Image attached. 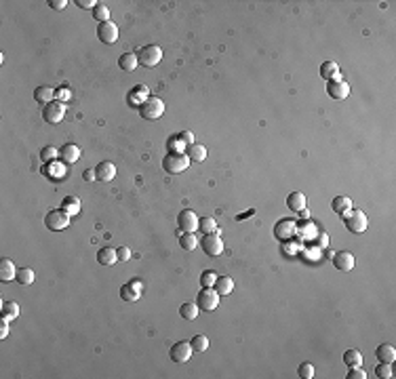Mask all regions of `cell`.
Here are the masks:
<instances>
[{
    "instance_id": "5b68a950",
    "label": "cell",
    "mask_w": 396,
    "mask_h": 379,
    "mask_svg": "<svg viewBox=\"0 0 396 379\" xmlns=\"http://www.w3.org/2000/svg\"><path fill=\"white\" fill-rule=\"evenodd\" d=\"M45 225L49 230L59 232V230H66L70 225V213L64 209H55V211H49L47 217H45Z\"/></svg>"
},
{
    "instance_id": "d6986e66",
    "label": "cell",
    "mask_w": 396,
    "mask_h": 379,
    "mask_svg": "<svg viewBox=\"0 0 396 379\" xmlns=\"http://www.w3.org/2000/svg\"><path fill=\"white\" fill-rule=\"evenodd\" d=\"M287 207L293 211V213H299L306 209V194L301 192H291L287 196Z\"/></svg>"
},
{
    "instance_id": "b9f144b4",
    "label": "cell",
    "mask_w": 396,
    "mask_h": 379,
    "mask_svg": "<svg viewBox=\"0 0 396 379\" xmlns=\"http://www.w3.org/2000/svg\"><path fill=\"white\" fill-rule=\"evenodd\" d=\"M346 377L348 379H364V377H367V373H364L360 366H348V375Z\"/></svg>"
},
{
    "instance_id": "6da1fadb",
    "label": "cell",
    "mask_w": 396,
    "mask_h": 379,
    "mask_svg": "<svg viewBox=\"0 0 396 379\" xmlns=\"http://www.w3.org/2000/svg\"><path fill=\"white\" fill-rule=\"evenodd\" d=\"M188 167H190V156L186 152H167L165 158H162V169L171 173V175H179Z\"/></svg>"
},
{
    "instance_id": "9c48e42d",
    "label": "cell",
    "mask_w": 396,
    "mask_h": 379,
    "mask_svg": "<svg viewBox=\"0 0 396 379\" xmlns=\"http://www.w3.org/2000/svg\"><path fill=\"white\" fill-rule=\"evenodd\" d=\"M295 234H297V221H293V219H280L276 225H274V236H276L280 242L293 238Z\"/></svg>"
},
{
    "instance_id": "7bdbcfd3",
    "label": "cell",
    "mask_w": 396,
    "mask_h": 379,
    "mask_svg": "<svg viewBox=\"0 0 396 379\" xmlns=\"http://www.w3.org/2000/svg\"><path fill=\"white\" fill-rule=\"evenodd\" d=\"M55 97H57V99L64 104V101H68L70 97H72V93H70V91H68V87H59V91H55Z\"/></svg>"
},
{
    "instance_id": "ffe728a7",
    "label": "cell",
    "mask_w": 396,
    "mask_h": 379,
    "mask_svg": "<svg viewBox=\"0 0 396 379\" xmlns=\"http://www.w3.org/2000/svg\"><path fill=\"white\" fill-rule=\"evenodd\" d=\"M59 156H62L64 162H68V165H72V162H76L80 158V148L74 146V143H66V146L59 150Z\"/></svg>"
},
{
    "instance_id": "4316f807",
    "label": "cell",
    "mask_w": 396,
    "mask_h": 379,
    "mask_svg": "<svg viewBox=\"0 0 396 379\" xmlns=\"http://www.w3.org/2000/svg\"><path fill=\"white\" fill-rule=\"evenodd\" d=\"M198 312H200V308L196 305V301L194 303H181V308H179V316L184 320H196Z\"/></svg>"
},
{
    "instance_id": "681fc988",
    "label": "cell",
    "mask_w": 396,
    "mask_h": 379,
    "mask_svg": "<svg viewBox=\"0 0 396 379\" xmlns=\"http://www.w3.org/2000/svg\"><path fill=\"white\" fill-rule=\"evenodd\" d=\"M83 177H85V181H95L97 179V173H95V169H87Z\"/></svg>"
},
{
    "instance_id": "44dd1931",
    "label": "cell",
    "mask_w": 396,
    "mask_h": 379,
    "mask_svg": "<svg viewBox=\"0 0 396 379\" xmlns=\"http://www.w3.org/2000/svg\"><path fill=\"white\" fill-rule=\"evenodd\" d=\"M97 261H99L101 265H114V263L118 261V253H116V249H112V247H104V249H99V251H97Z\"/></svg>"
},
{
    "instance_id": "8992f818",
    "label": "cell",
    "mask_w": 396,
    "mask_h": 379,
    "mask_svg": "<svg viewBox=\"0 0 396 379\" xmlns=\"http://www.w3.org/2000/svg\"><path fill=\"white\" fill-rule=\"evenodd\" d=\"M343 215H346V228H348L350 232L360 234V232L367 230L369 219H367V215H364L362 211H358V209H350V211H346Z\"/></svg>"
},
{
    "instance_id": "f907efd6",
    "label": "cell",
    "mask_w": 396,
    "mask_h": 379,
    "mask_svg": "<svg viewBox=\"0 0 396 379\" xmlns=\"http://www.w3.org/2000/svg\"><path fill=\"white\" fill-rule=\"evenodd\" d=\"M320 244H322V247H327V236H324V234L320 236Z\"/></svg>"
},
{
    "instance_id": "836d02e7",
    "label": "cell",
    "mask_w": 396,
    "mask_h": 379,
    "mask_svg": "<svg viewBox=\"0 0 396 379\" xmlns=\"http://www.w3.org/2000/svg\"><path fill=\"white\" fill-rule=\"evenodd\" d=\"M15 280H17L19 284H24V286L32 284V282H34V272L30 270V268H19V270H17V276H15Z\"/></svg>"
},
{
    "instance_id": "74e56055",
    "label": "cell",
    "mask_w": 396,
    "mask_h": 379,
    "mask_svg": "<svg viewBox=\"0 0 396 379\" xmlns=\"http://www.w3.org/2000/svg\"><path fill=\"white\" fill-rule=\"evenodd\" d=\"M375 375L381 377V379H390V377H394V373H392V364H388V362H379L377 366H375Z\"/></svg>"
},
{
    "instance_id": "8fae6325",
    "label": "cell",
    "mask_w": 396,
    "mask_h": 379,
    "mask_svg": "<svg viewBox=\"0 0 396 379\" xmlns=\"http://www.w3.org/2000/svg\"><path fill=\"white\" fill-rule=\"evenodd\" d=\"M97 38L101 40V43H106V45H114L116 40H118V28H116V24H112V22L99 24L97 26Z\"/></svg>"
},
{
    "instance_id": "3957f363",
    "label": "cell",
    "mask_w": 396,
    "mask_h": 379,
    "mask_svg": "<svg viewBox=\"0 0 396 379\" xmlns=\"http://www.w3.org/2000/svg\"><path fill=\"white\" fill-rule=\"evenodd\" d=\"M162 59V49L158 45H146L137 51V61L144 68H154Z\"/></svg>"
},
{
    "instance_id": "e575fe53",
    "label": "cell",
    "mask_w": 396,
    "mask_h": 379,
    "mask_svg": "<svg viewBox=\"0 0 396 379\" xmlns=\"http://www.w3.org/2000/svg\"><path fill=\"white\" fill-rule=\"evenodd\" d=\"M198 230L202 234H213V232L217 230V221L213 219V217H200L198 219Z\"/></svg>"
},
{
    "instance_id": "1f68e13d",
    "label": "cell",
    "mask_w": 396,
    "mask_h": 379,
    "mask_svg": "<svg viewBox=\"0 0 396 379\" xmlns=\"http://www.w3.org/2000/svg\"><path fill=\"white\" fill-rule=\"evenodd\" d=\"M190 345L194 352H207L209 350V337L207 335H194L190 339Z\"/></svg>"
},
{
    "instance_id": "7c38bea8",
    "label": "cell",
    "mask_w": 396,
    "mask_h": 379,
    "mask_svg": "<svg viewBox=\"0 0 396 379\" xmlns=\"http://www.w3.org/2000/svg\"><path fill=\"white\" fill-rule=\"evenodd\" d=\"M327 93L333 99H346L350 95V85L346 83V80H341V78H333V80H329V85H327Z\"/></svg>"
},
{
    "instance_id": "ac0fdd59",
    "label": "cell",
    "mask_w": 396,
    "mask_h": 379,
    "mask_svg": "<svg viewBox=\"0 0 396 379\" xmlns=\"http://www.w3.org/2000/svg\"><path fill=\"white\" fill-rule=\"evenodd\" d=\"M95 173H97L99 181H112L116 177V167L112 165V162H99L95 167Z\"/></svg>"
},
{
    "instance_id": "83f0119b",
    "label": "cell",
    "mask_w": 396,
    "mask_h": 379,
    "mask_svg": "<svg viewBox=\"0 0 396 379\" xmlns=\"http://www.w3.org/2000/svg\"><path fill=\"white\" fill-rule=\"evenodd\" d=\"M179 244H181V249H186V251H194V249L198 247V238H196V234H194V232H181V236H179Z\"/></svg>"
},
{
    "instance_id": "4fadbf2b",
    "label": "cell",
    "mask_w": 396,
    "mask_h": 379,
    "mask_svg": "<svg viewBox=\"0 0 396 379\" xmlns=\"http://www.w3.org/2000/svg\"><path fill=\"white\" fill-rule=\"evenodd\" d=\"M177 223H179L181 232H196L198 230V217H196V213L190 211V209L181 211L177 215Z\"/></svg>"
},
{
    "instance_id": "c3c4849f",
    "label": "cell",
    "mask_w": 396,
    "mask_h": 379,
    "mask_svg": "<svg viewBox=\"0 0 396 379\" xmlns=\"http://www.w3.org/2000/svg\"><path fill=\"white\" fill-rule=\"evenodd\" d=\"M49 5H51V9H55V11H64L68 3H66V0H51Z\"/></svg>"
},
{
    "instance_id": "9a60e30c",
    "label": "cell",
    "mask_w": 396,
    "mask_h": 379,
    "mask_svg": "<svg viewBox=\"0 0 396 379\" xmlns=\"http://www.w3.org/2000/svg\"><path fill=\"white\" fill-rule=\"evenodd\" d=\"M141 295V282L139 280H131L127 284L120 286V299L131 303V301H137Z\"/></svg>"
},
{
    "instance_id": "7a4b0ae2",
    "label": "cell",
    "mask_w": 396,
    "mask_h": 379,
    "mask_svg": "<svg viewBox=\"0 0 396 379\" xmlns=\"http://www.w3.org/2000/svg\"><path fill=\"white\" fill-rule=\"evenodd\" d=\"M162 114H165V101L160 97H148L139 106V116L144 120H158Z\"/></svg>"
},
{
    "instance_id": "30bf717a",
    "label": "cell",
    "mask_w": 396,
    "mask_h": 379,
    "mask_svg": "<svg viewBox=\"0 0 396 379\" xmlns=\"http://www.w3.org/2000/svg\"><path fill=\"white\" fill-rule=\"evenodd\" d=\"M192 345H190V341H177V343H173L171 345V350H169V358L173 362H188L190 358H192Z\"/></svg>"
},
{
    "instance_id": "e0dca14e",
    "label": "cell",
    "mask_w": 396,
    "mask_h": 379,
    "mask_svg": "<svg viewBox=\"0 0 396 379\" xmlns=\"http://www.w3.org/2000/svg\"><path fill=\"white\" fill-rule=\"evenodd\" d=\"M375 356L379 358V362L392 364L396 360V347L392 343H381V345H377V350H375Z\"/></svg>"
},
{
    "instance_id": "d4e9b609",
    "label": "cell",
    "mask_w": 396,
    "mask_h": 379,
    "mask_svg": "<svg viewBox=\"0 0 396 379\" xmlns=\"http://www.w3.org/2000/svg\"><path fill=\"white\" fill-rule=\"evenodd\" d=\"M137 53H123L120 55V59H118V66H120V70L123 72H135V68H137Z\"/></svg>"
},
{
    "instance_id": "603a6c76",
    "label": "cell",
    "mask_w": 396,
    "mask_h": 379,
    "mask_svg": "<svg viewBox=\"0 0 396 379\" xmlns=\"http://www.w3.org/2000/svg\"><path fill=\"white\" fill-rule=\"evenodd\" d=\"M213 289L219 293V297L221 295H230L232 291H234V280H232L230 276H217V280H215V284H213Z\"/></svg>"
},
{
    "instance_id": "ba28073f",
    "label": "cell",
    "mask_w": 396,
    "mask_h": 379,
    "mask_svg": "<svg viewBox=\"0 0 396 379\" xmlns=\"http://www.w3.org/2000/svg\"><path fill=\"white\" fill-rule=\"evenodd\" d=\"M200 247H202V251H205V255H209V257H219V255L223 253V240L217 236L215 232L205 234L202 240H200Z\"/></svg>"
},
{
    "instance_id": "5bb4252c",
    "label": "cell",
    "mask_w": 396,
    "mask_h": 379,
    "mask_svg": "<svg viewBox=\"0 0 396 379\" xmlns=\"http://www.w3.org/2000/svg\"><path fill=\"white\" fill-rule=\"evenodd\" d=\"M331 259H333V265L339 272H350L354 268V255L350 251H337V253H333Z\"/></svg>"
},
{
    "instance_id": "f1b7e54d",
    "label": "cell",
    "mask_w": 396,
    "mask_h": 379,
    "mask_svg": "<svg viewBox=\"0 0 396 379\" xmlns=\"http://www.w3.org/2000/svg\"><path fill=\"white\" fill-rule=\"evenodd\" d=\"M331 207H333V211H335V213L343 215L346 211H350V209H352V200H350L348 196H335V198H333V202H331Z\"/></svg>"
},
{
    "instance_id": "ab89813d",
    "label": "cell",
    "mask_w": 396,
    "mask_h": 379,
    "mask_svg": "<svg viewBox=\"0 0 396 379\" xmlns=\"http://www.w3.org/2000/svg\"><path fill=\"white\" fill-rule=\"evenodd\" d=\"M57 156H59V150L53 148V146H47V148L40 150V158H43L45 162H53Z\"/></svg>"
},
{
    "instance_id": "8d00e7d4",
    "label": "cell",
    "mask_w": 396,
    "mask_h": 379,
    "mask_svg": "<svg viewBox=\"0 0 396 379\" xmlns=\"http://www.w3.org/2000/svg\"><path fill=\"white\" fill-rule=\"evenodd\" d=\"M62 207H64V211H68L70 215H74V213H78V211H80V200H78V198H74V196H68V198H64Z\"/></svg>"
},
{
    "instance_id": "2e32d148",
    "label": "cell",
    "mask_w": 396,
    "mask_h": 379,
    "mask_svg": "<svg viewBox=\"0 0 396 379\" xmlns=\"http://www.w3.org/2000/svg\"><path fill=\"white\" fill-rule=\"evenodd\" d=\"M148 87L146 85H137V87H133V91H131V93L127 95V101H129V106H133V108H139L141 104H144V101L150 97L148 95Z\"/></svg>"
},
{
    "instance_id": "d590c367",
    "label": "cell",
    "mask_w": 396,
    "mask_h": 379,
    "mask_svg": "<svg viewBox=\"0 0 396 379\" xmlns=\"http://www.w3.org/2000/svg\"><path fill=\"white\" fill-rule=\"evenodd\" d=\"M91 13H93L95 22H99V24H104V22H108V19H110V9H108L106 5H99V3H97V7H95Z\"/></svg>"
},
{
    "instance_id": "f35d334b",
    "label": "cell",
    "mask_w": 396,
    "mask_h": 379,
    "mask_svg": "<svg viewBox=\"0 0 396 379\" xmlns=\"http://www.w3.org/2000/svg\"><path fill=\"white\" fill-rule=\"evenodd\" d=\"M215 280H217V272L215 270H205L200 274V284L202 286H213Z\"/></svg>"
},
{
    "instance_id": "7dc6e473",
    "label": "cell",
    "mask_w": 396,
    "mask_h": 379,
    "mask_svg": "<svg viewBox=\"0 0 396 379\" xmlns=\"http://www.w3.org/2000/svg\"><path fill=\"white\" fill-rule=\"evenodd\" d=\"M7 335H9V320L3 318L0 320V339H7Z\"/></svg>"
},
{
    "instance_id": "f546056e",
    "label": "cell",
    "mask_w": 396,
    "mask_h": 379,
    "mask_svg": "<svg viewBox=\"0 0 396 379\" xmlns=\"http://www.w3.org/2000/svg\"><path fill=\"white\" fill-rule=\"evenodd\" d=\"M186 154L190 156V160H196V162H202L207 158V148L200 146V143H192V146L188 148Z\"/></svg>"
},
{
    "instance_id": "f6af8a7d",
    "label": "cell",
    "mask_w": 396,
    "mask_h": 379,
    "mask_svg": "<svg viewBox=\"0 0 396 379\" xmlns=\"http://www.w3.org/2000/svg\"><path fill=\"white\" fill-rule=\"evenodd\" d=\"M116 253H118V259L120 261H129L131 259V249L129 247H118Z\"/></svg>"
},
{
    "instance_id": "484cf974",
    "label": "cell",
    "mask_w": 396,
    "mask_h": 379,
    "mask_svg": "<svg viewBox=\"0 0 396 379\" xmlns=\"http://www.w3.org/2000/svg\"><path fill=\"white\" fill-rule=\"evenodd\" d=\"M320 76L327 80H333V78H339V66L335 64V61H324V64L320 66Z\"/></svg>"
},
{
    "instance_id": "bcb514c9",
    "label": "cell",
    "mask_w": 396,
    "mask_h": 379,
    "mask_svg": "<svg viewBox=\"0 0 396 379\" xmlns=\"http://www.w3.org/2000/svg\"><path fill=\"white\" fill-rule=\"evenodd\" d=\"M76 5H78V9H91V11L97 7L95 0H76Z\"/></svg>"
},
{
    "instance_id": "4dcf8cb0",
    "label": "cell",
    "mask_w": 396,
    "mask_h": 379,
    "mask_svg": "<svg viewBox=\"0 0 396 379\" xmlns=\"http://www.w3.org/2000/svg\"><path fill=\"white\" fill-rule=\"evenodd\" d=\"M17 316H19V305L15 301H3V318L13 322Z\"/></svg>"
},
{
    "instance_id": "7402d4cb",
    "label": "cell",
    "mask_w": 396,
    "mask_h": 379,
    "mask_svg": "<svg viewBox=\"0 0 396 379\" xmlns=\"http://www.w3.org/2000/svg\"><path fill=\"white\" fill-rule=\"evenodd\" d=\"M17 270L19 268H15V263L11 259H3V261H0V280H3V282L13 280L17 276Z\"/></svg>"
},
{
    "instance_id": "cb8c5ba5",
    "label": "cell",
    "mask_w": 396,
    "mask_h": 379,
    "mask_svg": "<svg viewBox=\"0 0 396 379\" xmlns=\"http://www.w3.org/2000/svg\"><path fill=\"white\" fill-rule=\"evenodd\" d=\"M53 97H55V91L51 89L49 85H43V87H36L34 89V99L38 101V104H51L53 101Z\"/></svg>"
},
{
    "instance_id": "ee69618b",
    "label": "cell",
    "mask_w": 396,
    "mask_h": 379,
    "mask_svg": "<svg viewBox=\"0 0 396 379\" xmlns=\"http://www.w3.org/2000/svg\"><path fill=\"white\" fill-rule=\"evenodd\" d=\"M181 143H188V146H192V143H194V135H192L190 131H184V133H179V135H175Z\"/></svg>"
},
{
    "instance_id": "277c9868",
    "label": "cell",
    "mask_w": 396,
    "mask_h": 379,
    "mask_svg": "<svg viewBox=\"0 0 396 379\" xmlns=\"http://www.w3.org/2000/svg\"><path fill=\"white\" fill-rule=\"evenodd\" d=\"M196 305L205 312H213L219 308V293L213 286H202V291H198L196 295Z\"/></svg>"
},
{
    "instance_id": "52a82bcc",
    "label": "cell",
    "mask_w": 396,
    "mask_h": 379,
    "mask_svg": "<svg viewBox=\"0 0 396 379\" xmlns=\"http://www.w3.org/2000/svg\"><path fill=\"white\" fill-rule=\"evenodd\" d=\"M64 116H66V104H62V101H51V104L43 108V118L49 125H59Z\"/></svg>"
},
{
    "instance_id": "60d3db41",
    "label": "cell",
    "mask_w": 396,
    "mask_h": 379,
    "mask_svg": "<svg viewBox=\"0 0 396 379\" xmlns=\"http://www.w3.org/2000/svg\"><path fill=\"white\" fill-rule=\"evenodd\" d=\"M297 375H299L301 379H312V377H314V364H312V362H301V364L297 366Z\"/></svg>"
},
{
    "instance_id": "d6a6232c",
    "label": "cell",
    "mask_w": 396,
    "mask_h": 379,
    "mask_svg": "<svg viewBox=\"0 0 396 379\" xmlns=\"http://www.w3.org/2000/svg\"><path fill=\"white\" fill-rule=\"evenodd\" d=\"M343 362L348 366H360L362 364V354L358 350H346L343 352Z\"/></svg>"
}]
</instances>
